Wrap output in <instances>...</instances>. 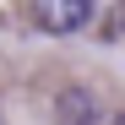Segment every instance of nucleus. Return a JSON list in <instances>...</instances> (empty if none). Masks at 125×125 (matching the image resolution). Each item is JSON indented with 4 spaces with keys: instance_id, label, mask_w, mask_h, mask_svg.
Returning <instances> with one entry per match:
<instances>
[{
    "instance_id": "nucleus-1",
    "label": "nucleus",
    "mask_w": 125,
    "mask_h": 125,
    "mask_svg": "<svg viewBox=\"0 0 125 125\" xmlns=\"http://www.w3.org/2000/svg\"><path fill=\"white\" fill-rule=\"evenodd\" d=\"M98 16V0H33V22L49 38H71Z\"/></svg>"
},
{
    "instance_id": "nucleus-2",
    "label": "nucleus",
    "mask_w": 125,
    "mask_h": 125,
    "mask_svg": "<svg viewBox=\"0 0 125 125\" xmlns=\"http://www.w3.org/2000/svg\"><path fill=\"white\" fill-rule=\"evenodd\" d=\"M54 125H109V120H103L98 93L82 87V82H71V87L54 93Z\"/></svg>"
},
{
    "instance_id": "nucleus-3",
    "label": "nucleus",
    "mask_w": 125,
    "mask_h": 125,
    "mask_svg": "<svg viewBox=\"0 0 125 125\" xmlns=\"http://www.w3.org/2000/svg\"><path fill=\"white\" fill-rule=\"evenodd\" d=\"M109 125H125V109H114V114H109Z\"/></svg>"
},
{
    "instance_id": "nucleus-4",
    "label": "nucleus",
    "mask_w": 125,
    "mask_h": 125,
    "mask_svg": "<svg viewBox=\"0 0 125 125\" xmlns=\"http://www.w3.org/2000/svg\"><path fill=\"white\" fill-rule=\"evenodd\" d=\"M0 125H11V120H6V109H0Z\"/></svg>"
}]
</instances>
